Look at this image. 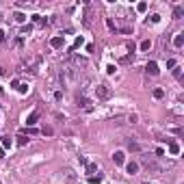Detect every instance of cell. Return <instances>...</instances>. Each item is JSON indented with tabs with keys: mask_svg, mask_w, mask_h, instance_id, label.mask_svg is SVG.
Returning <instances> with one entry per match:
<instances>
[{
	"mask_svg": "<svg viewBox=\"0 0 184 184\" xmlns=\"http://www.w3.org/2000/svg\"><path fill=\"white\" fill-rule=\"evenodd\" d=\"M78 70H74V67H65V70H61V85L63 87H74L78 82Z\"/></svg>",
	"mask_w": 184,
	"mask_h": 184,
	"instance_id": "obj_1",
	"label": "cell"
},
{
	"mask_svg": "<svg viewBox=\"0 0 184 184\" xmlns=\"http://www.w3.org/2000/svg\"><path fill=\"white\" fill-rule=\"evenodd\" d=\"M167 67H169V70H173V67H175V59H169V61H167Z\"/></svg>",
	"mask_w": 184,
	"mask_h": 184,
	"instance_id": "obj_27",
	"label": "cell"
},
{
	"mask_svg": "<svg viewBox=\"0 0 184 184\" xmlns=\"http://www.w3.org/2000/svg\"><path fill=\"white\" fill-rule=\"evenodd\" d=\"M150 48H152V41H150V39H145V41H141V50H143V52H147Z\"/></svg>",
	"mask_w": 184,
	"mask_h": 184,
	"instance_id": "obj_15",
	"label": "cell"
},
{
	"mask_svg": "<svg viewBox=\"0 0 184 184\" xmlns=\"http://www.w3.org/2000/svg\"><path fill=\"white\" fill-rule=\"evenodd\" d=\"M13 17H15V20H17V22H24V20H26V15H24V13H15V15H13Z\"/></svg>",
	"mask_w": 184,
	"mask_h": 184,
	"instance_id": "obj_25",
	"label": "cell"
},
{
	"mask_svg": "<svg viewBox=\"0 0 184 184\" xmlns=\"http://www.w3.org/2000/svg\"><path fill=\"white\" fill-rule=\"evenodd\" d=\"M37 119H39V110H33V113L28 115L26 124H28V126H35V124H37Z\"/></svg>",
	"mask_w": 184,
	"mask_h": 184,
	"instance_id": "obj_8",
	"label": "cell"
},
{
	"mask_svg": "<svg viewBox=\"0 0 184 184\" xmlns=\"http://www.w3.org/2000/svg\"><path fill=\"white\" fill-rule=\"evenodd\" d=\"M110 93H113V91H110L108 85H98V87H96V98H98V100H108Z\"/></svg>",
	"mask_w": 184,
	"mask_h": 184,
	"instance_id": "obj_3",
	"label": "cell"
},
{
	"mask_svg": "<svg viewBox=\"0 0 184 184\" xmlns=\"http://www.w3.org/2000/svg\"><path fill=\"white\" fill-rule=\"evenodd\" d=\"M89 182H91V184H100V182H102V175H100V173H98V175H89Z\"/></svg>",
	"mask_w": 184,
	"mask_h": 184,
	"instance_id": "obj_16",
	"label": "cell"
},
{
	"mask_svg": "<svg viewBox=\"0 0 184 184\" xmlns=\"http://www.w3.org/2000/svg\"><path fill=\"white\" fill-rule=\"evenodd\" d=\"M136 11H139V13H145V11H147V2H139V5H136Z\"/></svg>",
	"mask_w": 184,
	"mask_h": 184,
	"instance_id": "obj_18",
	"label": "cell"
},
{
	"mask_svg": "<svg viewBox=\"0 0 184 184\" xmlns=\"http://www.w3.org/2000/svg\"><path fill=\"white\" fill-rule=\"evenodd\" d=\"M173 76L175 78H182V67H178V65L173 67Z\"/></svg>",
	"mask_w": 184,
	"mask_h": 184,
	"instance_id": "obj_23",
	"label": "cell"
},
{
	"mask_svg": "<svg viewBox=\"0 0 184 184\" xmlns=\"http://www.w3.org/2000/svg\"><path fill=\"white\" fill-rule=\"evenodd\" d=\"M50 45H52V48H61V45H63V37L59 35V37H52L50 39Z\"/></svg>",
	"mask_w": 184,
	"mask_h": 184,
	"instance_id": "obj_10",
	"label": "cell"
},
{
	"mask_svg": "<svg viewBox=\"0 0 184 184\" xmlns=\"http://www.w3.org/2000/svg\"><path fill=\"white\" fill-rule=\"evenodd\" d=\"M17 91L20 93H28V85H17Z\"/></svg>",
	"mask_w": 184,
	"mask_h": 184,
	"instance_id": "obj_24",
	"label": "cell"
},
{
	"mask_svg": "<svg viewBox=\"0 0 184 184\" xmlns=\"http://www.w3.org/2000/svg\"><path fill=\"white\" fill-rule=\"evenodd\" d=\"M113 160H115V165H124L126 163V154L124 152H115L113 154Z\"/></svg>",
	"mask_w": 184,
	"mask_h": 184,
	"instance_id": "obj_5",
	"label": "cell"
},
{
	"mask_svg": "<svg viewBox=\"0 0 184 184\" xmlns=\"http://www.w3.org/2000/svg\"><path fill=\"white\" fill-rule=\"evenodd\" d=\"M15 139H17V145H26V143H28V136H26V134H17Z\"/></svg>",
	"mask_w": 184,
	"mask_h": 184,
	"instance_id": "obj_14",
	"label": "cell"
},
{
	"mask_svg": "<svg viewBox=\"0 0 184 184\" xmlns=\"http://www.w3.org/2000/svg\"><path fill=\"white\" fill-rule=\"evenodd\" d=\"M128 150H130V152H139L141 147H139V143H134V141H130V143H128Z\"/></svg>",
	"mask_w": 184,
	"mask_h": 184,
	"instance_id": "obj_17",
	"label": "cell"
},
{
	"mask_svg": "<svg viewBox=\"0 0 184 184\" xmlns=\"http://www.w3.org/2000/svg\"><path fill=\"white\" fill-rule=\"evenodd\" d=\"M150 20H152V22H154V24H156V22H158V20H160V15H158V13H154V15H152V17H150Z\"/></svg>",
	"mask_w": 184,
	"mask_h": 184,
	"instance_id": "obj_30",
	"label": "cell"
},
{
	"mask_svg": "<svg viewBox=\"0 0 184 184\" xmlns=\"http://www.w3.org/2000/svg\"><path fill=\"white\" fill-rule=\"evenodd\" d=\"M91 13H93V11H91V7H85V20H82L85 26H91Z\"/></svg>",
	"mask_w": 184,
	"mask_h": 184,
	"instance_id": "obj_7",
	"label": "cell"
},
{
	"mask_svg": "<svg viewBox=\"0 0 184 184\" xmlns=\"http://www.w3.org/2000/svg\"><path fill=\"white\" fill-rule=\"evenodd\" d=\"M154 98H156V100L165 98V91H163V89H154Z\"/></svg>",
	"mask_w": 184,
	"mask_h": 184,
	"instance_id": "obj_19",
	"label": "cell"
},
{
	"mask_svg": "<svg viewBox=\"0 0 184 184\" xmlns=\"http://www.w3.org/2000/svg\"><path fill=\"white\" fill-rule=\"evenodd\" d=\"M169 154H173V156H175V154H180V143L171 141V143H169Z\"/></svg>",
	"mask_w": 184,
	"mask_h": 184,
	"instance_id": "obj_11",
	"label": "cell"
},
{
	"mask_svg": "<svg viewBox=\"0 0 184 184\" xmlns=\"http://www.w3.org/2000/svg\"><path fill=\"white\" fill-rule=\"evenodd\" d=\"M39 63H41V56H37V54H28V56H24V61H22V72H37V67H39Z\"/></svg>",
	"mask_w": 184,
	"mask_h": 184,
	"instance_id": "obj_2",
	"label": "cell"
},
{
	"mask_svg": "<svg viewBox=\"0 0 184 184\" xmlns=\"http://www.w3.org/2000/svg\"><path fill=\"white\" fill-rule=\"evenodd\" d=\"M2 41H5V33H2V31H0V43H2Z\"/></svg>",
	"mask_w": 184,
	"mask_h": 184,
	"instance_id": "obj_31",
	"label": "cell"
},
{
	"mask_svg": "<svg viewBox=\"0 0 184 184\" xmlns=\"http://www.w3.org/2000/svg\"><path fill=\"white\" fill-rule=\"evenodd\" d=\"M7 147H11V139H5L2 141V150H7Z\"/></svg>",
	"mask_w": 184,
	"mask_h": 184,
	"instance_id": "obj_28",
	"label": "cell"
},
{
	"mask_svg": "<svg viewBox=\"0 0 184 184\" xmlns=\"http://www.w3.org/2000/svg\"><path fill=\"white\" fill-rule=\"evenodd\" d=\"M80 104H82V108L89 113V110H93V102H91L89 98H80Z\"/></svg>",
	"mask_w": 184,
	"mask_h": 184,
	"instance_id": "obj_9",
	"label": "cell"
},
{
	"mask_svg": "<svg viewBox=\"0 0 184 184\" xmlns=\"http://www.w3.org/2000/svg\"><path fill=\"white\" fill-rule=\"evenodd\" d=\"M80 45H82V37H78V39L74 41V45L70 48V52H72V50H76V48H80Z\"/></svg>",
	"mask_w": 184,
	"mask_h": 184,
	"instance_id": "obj_21",
	"label": "cell"
},
{
	"mask_svg": "<svg viewBox=\"0 0 184 184\" xmlns=\"http://www.w3.org/2000/svg\"><path fill=\"white\" fill-rule=\"evenodd\" d=\"M87 171H89V173H93V171H96V165H89V163H87Z\"/></svg>",
	"mask_w": 184,
	"mask_h": 184,
	"instance_id": "obj_29",
	"label": "cell"
},
{
	"mask_svg": "<svg viewBox=\"0 0 184 184\" xmlns=\"http://www.w3.org/2000/svg\"><path fill=\"white\" fill-rule=\"evenodd\" d=\"M41 132H43V134H48V136H50V134H52V132H54V130H52V128H50V126H45V128H43V130H41Z\"/></svg>",
	"mask_w": 184,
	"mask_h": 184,
	"instance_id": "obj_26",
	"label": "cell"
},
{
	"mask_svg": "<svg viewBox=\"0 0 184 184\" xmlns=\"http://www.w3.org/2000/svg\"><path fill=\"white\" fill-rule=\"evenodd\" d=\"M143 167H145L147 171H154V173H158V171H160V167L154 163V160H150V158H143Z\"/></svg>",
	"mask_w": 184,
	"mask_h": 184,
	"instance_id": "obj_4",
	"label": "cell"
},
{
	"mask_svg": "<svg viewBox=\"0 0 184 184\" xmlns=\"http://www.w3.org/2000/svg\"><path fill=\"white\" fill-rule=\"evenodd\" d=\"M173 45H175V48H182V45H184V35H175L173 37Z\"/></svg>",
	"mask_w": 184,
	"mask_h": 184,
	"instance_id": "obj_12",
	"label": "cell"
},
{
	"mask_svg": "<svg viewBox=\"0 0 184 184\" xmlns=\"http://www.w3.org/2000/svg\"><path fill=\"white\" fill-rule=\"evenodd\" d=\"M145 70H147V74H152V76H158V65H156L154 61H150V63H147V67H145Z\"/></svg>",
	"mask_w": 184,
	"mask_h": 184,
	"instance_id": "obj_6",
	"label": "cell"
},
{
	"mask_svg": "<svg viewBox=\"0 0 184 184\" xmlns=\"http://www.w3.org/2000/svg\"><path fill=\"white\" fill-rule=\"evenodd\" d=\"M182 15H184V9L182 7H175L173 9V17H182Z\"/></svg>",
	"mask_w": 184,
	"mask_h": 184,
	"instance_id": "obj_20",
	"label": "cell"
},
{
	"mask_svg": "<svg viewBox=\"0 0 184 184\" xmlns=\"http://www.w3.org/2000/svg\"><path fill=\"white\" fill-rule=\"evenodd\" d=\"M126 171L128 173H136V171H139V165H136V163H128L126 165Z\"/></svg>",
	"mask_w": 184,
	"mask_h": 184,
	"instance_id": "obj_13",
	"label": "cell"
},
{
	"mask_svg": "<svg viewBox=\"0 0 184 184\" xmlns=\"http://www.w3.org/2000/svg\"><path fill=\"white\" fill-rule=\"evenodd\" d=\"M0 158H5V150L2 147H0Z\"/></svg>",
	"mask_w": 184,
	"mask_h": 184,
	"instance_id": "obj_32",
	"label": "cell"
},
{
	"mask_svg": "<svg viewBox=\"0 0 184 184\" xmlns=\"http://www.w3.org/2000/svg\"><path fill=\"white\" fill-rule=\"evenodd\" d=\"M106 24H108V28H110V31H115V33H117V26H115V22H113L110 17H106Z\"/></svg>",
	"mask_w": 184,
	"mask_h": 184,
	"instance_id": "obj_22",
	"label": "cell"
},
{
	"mask_svg": "<svg viewBox=\"0 0 184 184\" xmlns=\"http://www.w3.org/2000/svg\"><path fill=\"white\" fill-rule=\"evenodd\" d=\"M0 93H2V87H0Z\"/></svg>",
	"mask_w": 184,
	"mask_h": 184,
	"instance_id": "obj_33",
	"label": "cell"
}]
</instances>
